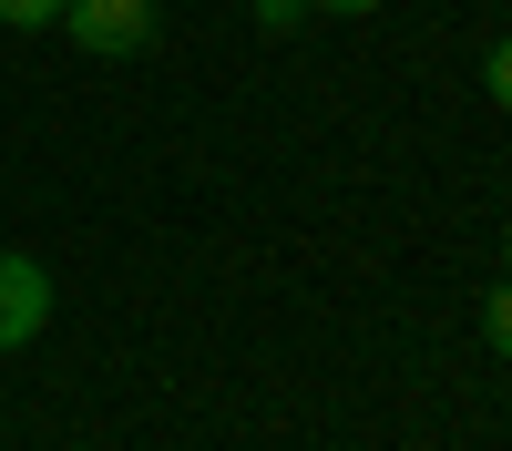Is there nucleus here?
Here are the masks:
<instances>
[{
	"instance_id": "423d86ee",
	"label": "nucleus",
	"mask_w": 512,
	"mask_h": 451,
	"mask_svg": "<svg viewBox=\"0 0 512 451\" xmlns=\"http://www.w3.org/2000/svg\"><path fill=\"white\" fill-rule=\"evenodd\" d=\"M308 21V0H256V31H297Z\"/></svg>"
},
{
	"instance_id": "6e6552de",
	"label": "nucleus",
	"mask_w": 512,
	"mask_h": 451,
	"mask_svg": "<svg viewBox=\"0 0 512 451\" xmlns=\"http://www.w3.org/2000/svg\"><path fill=\"white\" fill-rule=\"evenodd\" d=\"M502 267H512V226H502Z\"/></svg>"
},
{
	"instance_id": "7ed1b4c3",
	"label": "nucleus",
	"mask_w": 512,
	"mask_h": 451,
	"mask_svg": "<svg viewBox=\"0 0 512 451\" xmlns=\"http://www.w3.org/2000/svg\"><path fill=\"white\" fill-rule=\"evenodd\" d=\"M482 339H492V349L512 359V277H502V287H492V298H482Z\"/></svg>"
},
{
	"instance_id": "39448f33",
	"label": "nucleus",
	"mask_w": 512,
	"mask_h": 451,
	"mask_svg": "<svg viewBox=\"0 0 512 451\" xmlns=\"http://www.w3.org/2000/svg\"><path fill=\"white\" fill-rule=\"evenodd\" d=\"M482 93L512 113V41H492V52H482Z\"/></svg>"
},
{
	"instance_id": "0eeeda50",
	"label": "nucleus",
	"mask_w": 512,
	"mask_h": 451,
	"mask_svg": "<svg viewBox=\"0 0 512 451\" xmlns=\"http://www.w3.org/2000/svg\"><path fill=\"white\" fill-rule=\"evenodd\" d=\"M308 11H338V21H359V11H379V0H308Z\"/></svg>"
},
{
	"instance_id": "20e7f679",
	"label": "nucleus",
	"mask_w": 512,
	"mask_h": 451,
	"mask_svg": "<svg viewBox=\"0 0 512 451\" xmlns=\"http://www.w3.org/2000/svg\"><path fill=\"white\" fill-rule=\"evenodd\" d=\"M0 21L11 31H62V0H0Z\"/></svg>"
},
{
	"instance_id": "f03ea898",
	"label": "nucleus",
	"mask_w": 512,
	"mask_h": 451,
	"mask_svg": "<svg viewBox=\"0 0 512 451\" xmlns=\"http://www.w3.org/2000/svg\"><path fill=\"white\" fill-rule=\"evenodd\" d=\"M41 318H52V277H41L31 257H11V246H0V349L41 339Z\"/></svg>"
},
{
	"instance_id": "f257e3e1",
	"label": "nucleus",
	"mask_w": 512,
	"mask_h": 451,
	"mask_svg": "<svg viewBox=\"0 0 512 451\" xmlns=\"http://www.w3.org/2000/svg\"><path fill=\"white\" fill-rule=\"evenodd\" d=\"M62 31L82 41V52L123 62V52H154V41H164V11H154V0H62Z\"/></svg>"
}]
</instances>
